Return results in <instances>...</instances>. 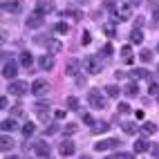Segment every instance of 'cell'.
Wrapping results in <instances>:
<instances>
[{
	"mask_svg": "<svg viewBox=\"0 0 159 159\" xmlns=\"http://www.w3.org/2000/svg\"><path fill=\"white\" fill-rule=\"evenodd\" d=\"M130 76H132V79H146V76H148V72H146L143 67H134V70L130 72Z\"/></svg>",
	"mask_w": 159,
	"mask_h": 159,
	"instance_id": "28",
	"label": "cell"
},
{
	"mask_svg": "<svg viewBox=\"0 0 159 159\" xmlns=\"http://www.w3.org/2000/svg\"><path fill=\"white\" fill-rule=\"evenodd\" d=\"M150 150H152V157H159V146H150Z\"/></svg>",
	"mask_w": 159,
	"mask_h": 159,
	"instance_id": "44",
	"label": "cell"
},
{
	"mask_svg": "<svg viewBox=\"0 0 159 159\" xmlns=\"http://www.w3.org/2000/svg\"><path fill=\"white\" fill-rule=\"evenodd\" d=\"M54 116H56V119H63V116H65V112H63V110H56Z\"/></svg>",
	"mask_w": 159,
	"mask_h": 159,
	"instance_id": "46",
	"label": "cell"
},
{
	"mask_svg": "<svg viewBox=\"0 0 159 159\" xmlns=\"http://www.w3.org/2000/svg\"><path fill=\"white\" fill-rule=\"evenodd\" d=\"M34 110H36V114H38V119L49 121V105H47V103H36Z\"/></svg>",
	"mask_w": 159,
	"mask_h": 159,
	"instance_id": "12",
	"label": "cell"
},
{
	"mask_svg": "<svg viewBox=\"0 0 159 159\" xmlns=\"http://www.w3.org/2000/svg\"><path fill=\"white\" fill-rule=\"evenodd\" d=\"M139 58H141L143 63H150V61H152V52H150V49H143L141 54H139Z\"/></svg>",
	"mask_w": 159,
	"mask_h": 159,
	"instance_id": "33",
	"label": "cell"
},
{
	"mask_svg": "<svg viewBox=\"0 0 159 159\" xmlns=\"http://www.w3.org/2000/svg\"><path fill=\"white\" fill-rule=\"evenodd\" d=\"M110 14H112L114 23H123V20H128L132 16V7L130 5H116L114 9H110Z\"/></svg>",
	"mask_w": 159,
	"mask_h": 159,
	"instance_id": "1",
	"label": "cell"
},
{
	"mask_svg": "<svg viewBox=\"0 0 159 159\" xmlns=\"http://www.w3.org/2000/svg\"><path fill=\"white\" fill-rule=\"evenodd\" d=\"M132 5H141V0H132Z\"/></svg>",
	"mask_w": 159,
	"mask_h": 159,
	"instance_id": "48",
	"label": "cell"
},
{
	"mask_svg": "<svg viewBox=\"0 0 159 159\" xmlns=\"http://www.w3.org/2000/svg\"><path fill=\"white\" fill-rule=\"evenodd\" d=\"M20 65H25V67H29V70H31V65H34V56H31L27 49L20 54Z\"/></svg>",
	"mask_w": 159,
	"mask_h": 159,
	"instance_id": "17",
	"label": "cell"
},
{
	"mask_svg": "<svg viewBox=\"0 0 159 159\" xmlns=\"http://www.w3.org/2000/svg\"><path fill=\"white\" fill-rule=\"evenodd\" d=\"M108 130H110V123L108 121H94V125H92V132H97V134L108 132Z\"/></svg>",
	"mask_w": 159,
	"mask_h": 159,
	"instance_id": "16",
	"label": "cell"
},
{
	"mask_svg": "<svg viewBox=\"0 0 159 159\" xmlns=\"http://www.w3.org/2000/svg\"><path fill=\"white\" fill-rule=\"evenodd\" d=\"M47 47H49V52H54V54H56V52H61V49H63V45L58 43L56 38H49V40H47Z\"/></svg>",
	"mask_w": 159,
	"mask_h": 159,
	"instance_id": "27",
	"label": "cell"
},
{
	"mask_svg": "<svg viewBox=\"0 0 159 159\" xmlns=\"http://www.w3.org/2000/svg\"><path fill=\"white\" fill-rule=\"evenodd\" d=\"M0 150H2V152L14 150V139H11L9 134H2V137H0Z\"/></svg>",
	"mask_w": 159,
	"mask_h": 159,
	"instance_id": "13",
	"label": "cell"
},
{
	"mask_svg": "<svg viewBox=\"0 0 159 159\" xmlns=\"http://www.w3.org/2000/svg\"><path fill=\"white\" fill-rule=\"evenodd\" d=\"M58 152H61L63 157H70V155H74V143H72V141H63V143L58 146Z\"/></svg>",
	"mask_w": 159,
	"mask_h": 159,
	"instance_id": "14",
	"label": "cell"
},
{
	"mask_svg": "<svg viewBox=\"0 0 159 159\" xmlns=\"http://www.w3.org/2000/svg\"><path fill=\"white\" fill-rule=\"evenodd\" d=\"M16 128H18V121H16V116H11V119H5V121H2V132L16 130Z\"/></svg>",
	"mask_w": 159,
	"mask_h": 159,
	"instance_id": "18",
	"label": "cell"
},
{
	"mask_svg": "<svg viewBox=\"0 0 159 159\" xmlns=\"http://www.w3.org/2000/svg\"><path fill=\"white\" fill-rule=\"evenodd\" d=\"M56 34H70V25L67 23H56Z\"/></svg>",
	"mask_w": 159,
	"mask_h": 159,
	"instance_id": "30",
	"label": "cell"
},
{
	"mask_svg": "<svg viewBox=\"0 0 159 159\" xmlns=\"http://www.w3.org/2000/svg\"><path fill=\"white\" fill-rule=\"evenodd\" d=\"M103 31H105V36H108V38H114V36H116L114 23H105V25H103Z\"/></svg>",
	"mask_w": 159,
	"mask_h": 159,
	"instance_id": "24",
	"label": "cell"
},
{
	"mask_svg": "<svg viewBox=\"0 0 159 159\" xmlns=\"http://www.w3.org/2000/svg\"><path fill=\"white\" fill-rule=\"evenodd\" d=\"M67 108L70 110H79V99L76 97H67Z\"/></svg>",
	"mask_w": 159,
	"mask_h": 159,
	"instance_id": "34",
	"label": "cell"
},
{
	"mask_svg": "<svg viewBox=\"0 0 159 159\" xmlns=\"http://www.w3.org/2000/svg\"><path fill=\"white\" fill-rule=\"evenodd\" d=\"M2 76L9 79V81H14V79L18 76V63H16V61L5 63V67H2Z\"/></svg>",
	"mask_w": 159,
	"mask_h": 159,
	"instance_id": "6",
	"label": "cell"
},
{
	"mask_svg": "<svg viewBox=\"0 0 159 159\" xmlns=\"http://www.w3.org/2000/svg\"><path fill=\"white\" fill-rule=\"evenodd\" d=\"M56 132V125H47V130H45V137H49V134H54Z\"/></svg>",
	"mask_w": 159,
	"mask_h": 159,
	"instance_id": "40",
	"label": "cell"
},
{
	"mask_svg": "<svg viewBox=\"0 0 159 159\" xmlns=\"http://www.w3.org/2000/svg\"><path fill=\"white\" fill-rule=\"evenodd\" d=\"M2 11L18 16V14H23V2L20 0H7V2H2Z\"/></svg>",
	"mask_w": 159,
	"mask_h": 159,
	"instance_id": "5",
	"label": "cell"
},
{
	"mask_svg": "<svg viewBox=\"0 0 159 159\" xmlns=\"http://www.w3.org/2000/svg\"><path fill=\"white\" fill-rule=\"evenodd\" d=\"M34 132H36V125H34V123H25V125H23V134H25V137H31Z\"/></svg>",
	"mask_w": 159,
	"mask_h": 159,
	"instance_id": "31",
	"label": "cell"
},
{
	"mask_svg": "<svg viewBox=\"0 0 159 159\" xmlns=\"http://www.w3.org/2000/svg\"><path fill=\"white\" fill-rule=\"evenodd\" d=\"M148 94H150V97L159 94V85H157V83H150V88H148Z\"/></svg>",
	"mask_w": 159,
	"mask_h": 159,
	"instance_id": "36",
	"label": "cell"
},
{
	"mask_svg": "<svg viewBox=\"0 0 159 159\" xmlns=\"http://www.w3.org/2000/svg\"><path fill=\"white\" fill-rule=\"evenodd\" d=\"M81 40H83V45H88L90 40H92V36H90V31H83V36H81Z\"/></svg>",
	"mask_w": 159,
	"mask_h": 159,
	"instance_id": "39",
	"label": "cell"
},
{
	"mask_svg": "<svg viewBox=\"0 0 159 159\" xmlns=\"http://www.w3.org/2000/svg\"><path fill=\"white\" fill-rule=\"evenodd\" d=\"M31 148H34V152L38 157H49V146L43 141V139H36L34 143H31Z\"/></svg>",
	"mask_w": 159,
	"mask_h": 159,
	"instance_id": "10",
	"label": "cell"
},
{
	"mask_svg": "<svg viewBox=\"0 0 159 159\" xmlns=\"http://www.w3.org/2000/svg\"><path fill=\"white\" fill-rule=\"evenodd\" d=\"M155 20H159V9H157V11H155Z\"/></svg>",
	"mask_w": 159,
	"mask_h": 159,
	"instance_id": "47",
	"label": "cell"
},
{
	"mask_svg": "<svg viewBox=\"0 0 159 159\" xmlns=\"http://www.w3.org/2000/svg\"><path fill=\"white\" fill-rule=\"evenodd\" d=\"M79 2H88V0H79Z\"/></svg>",
	"mask_w": 159,
	"mask_h": 159,
	"instance_id": "49",
	"label": "cell"
},
{
	"mask_svg": "<svg viewBox=\"0 0 159 159\" xmlns=\"http://www.w3.org/2000/svg\"><path fill=\"white\" fill-rule=\"evenodd\" d=\"M105 94H108V97H119V85H108L105 88Z\"/></svg>",
	"mask_w": 159,
	"mask_h": 159,
	"instance_id": "32",
	"label": "cell"
},
{
	"mask_svg": "<svg viewBox=\"0 0 159 159\" xmlns=\"http://www.w3.org/2000/svg\"><path fill=\"white\" fill-rule=\"evenodd\" d=\"M79 67H81V63H79L76 58H72V61H67L65 72H67V74H79Z\"/></svg>",
	"mask_w": 159,
	"mask_h": 159,
	"instance_id": "19",
	"label": "cell"
},
{
	"mask_svg": "<svg viewBox=\"0 0 159 159\" xmlns=\"http://www.w3.org/2000/svg\"><path fill=\"white\" fill-rule=\"evenodd\" d=\"M130 108H128V103H119V114H128Z\"/></svg>",
	"mask_w": 159,
	"mask_h": 159,
	"instance_id": "37",
	"label": "cell"
},
{
	"mask_svg": "<svg viewBox=\"0 0 159 159\" xmlns=\"http://www.w3.org/2000/svg\"><path fill=\"white\" fill-rule=\"evenodd\" d=\"M123 92L128 94V97H137V94H139V85H137V83H128V85L123 88Z\"/></svg>",
	"mask_w": 159,
	"mask_h": 159,
	"instance_id": "23",
	"label": "cell"
},
{
	"mask_svg": "<svg viewBox=\"0 0 159 159\" xmlns=\"http://www.w3.org/2000/svg\"><path fill=\"white\" fill-rule=\"evenodd\" d=\"M88 103L92 105L94 110H103V108H105V101H103V97H101V90H90Z\"/></svg>",
	"mask_w": 159,
	"mask_h": 159,
	"instance_id": "3",
	"label": "cell"
},
{
	"mask_svg": "<svg viewBox=\"0 0 159 159\" xmlns=\"http://www.w3.org/2000/svg\"><path fill=\"white\" fill-rule=\"evenodd\" d=\"M31 90V85L27 81H18V79H14L11 83H9V94H14V97H25V94Z\"/></svg>",
	"mask_w": 159,
	"mask_h": 159,
	"instance_id": "2",
	"label": "cell"
},
{
	"mask_svg": "<svg viewBox=\"0 0 159 159\" xmlns=\"http://www.w3.org/2000/svg\"><path fill=\"white\" fill-rule=\"evenodd\" d=\"M36 11L38 14H52V11H54V2H52V0H38V2H36Z\"/></svg>",
	"mask_w": 159,
	"mask_h": 159,
	"instance_id": "11",
	"label": "cell"
},
{
	"mask_svg": "<svg viewBox=\"0 0 159 159\" xmlns=\"http://www.w3.org/2000/svg\"><path fill=\"white\" fill-rule=\"evenodd\" d=\"M121 128H123V132H125V134H134L137 130H139V128H137V123H132V121H125Z\"/></svg>",
	"mask_w": 159,
	"mask_h": 159,
	"instance_id": "25",
	"label": "cell"
},
{
	"mask_svg": "<svg viewBox=\"0 0 159 159\" xmlns=\"http://www.w3.org/2000/svg\"><path fill=\"white\" fill-rule=\"evenodd\" d=\"M63 132H65V134H74V132H76V125L70 123V125H65V130H63Z\"/></svg>",
	"mask_w": 159,
	"mask_h": 159,
	"instance_id": "38",
	"label": "cell"
},
{
	"mask_svg": "<svg viewBox=\"0 0 159 159\" xmlns=\"http://www.w3.org/2000/svg\"><path fill=\"white\" fill-rule=\"evenodd\" d=\"M110 56H112V45L105 43V45L101 47V52H99V58H110Z\"/></svg>",
	"mask_w": 159,
	"mask_h": 159,
	"instance_id": "26",
	"label": "cell"
},
{
	"mask_svg": "<svg viewBox=\"0 0 159 159\" xmlns=\"http://www.w3.org/2000/svg\"><path fill=\"white\" fill-rule=\"evenodd\" d=\"M155 130H157V125H155V123H150V121L141 125V132H143V134H155Z\"/></svg>",
	"mask_w": 159,
	"mask_h": 159,
	"instance_id": "29",
	"label": "cell"
},
{
	"mask_svg": "<svg viewBox=\"0 0 159 159\" xmlns=\"http://www.w3.org/2000/svg\"><path fill=\"white\" fill-rule=\"evenodd\" d=\"M11 116H16V119H18V116H23V110H20V108H14V110H11Z\"/></svg>",
	"mask_w": 159,
	"mask_h": 159,
	"instance_id": "42",
	"label": "cell"
},
{
	"mask_svg": "<svg viewBox=\"0 0 159 159\" xmlns=\"http://www.w3.org/2000/svg\"><path fill=\"white\" fill-rule=\"evenodd\" d=\"M81 121L85 125H94V116L92 114H81Z\"/></svg>",
	"mask_w": 159,
	"mask_h": 159,
	"instance_id": "35",
	"label": "cell"
},
{
	"mask_svg": "<svg viewBox=\"0 0 159 159\" xmlns=\"http://www.w3.org/2000/svg\"><path fill=\"white\" fill-rule=\"evenodd\" d=\"M121 58L125 65H132V49L130 47H121Z\"/></svg>",
	"mask_w": 159,
	"mask_h": 159,
	"instance_id": "22",
	"label": "cell"
},
{
	"mask_svg": "<svg viewBox=\"0 0 159 159\" xmlns=\"http://www.w3.org/2000/svg\"><path fill=\"white\" fill-rule=\"evenodd\" d=\"M105 7H108V9H114L116 7V0H105V2H103Z\"/></svg>",
	"mask_w": 159,
	"mask_h": 159,
	"instance_id": "41",
	"label": "cell"
},
{
	"mask_svg": "<svg viewBox=\"0 0 159 159\" xmlns=\"http://www.w3.org/2000/svg\"><path fill=\"white\" fill-rule=\"evenodd\" d=\"M83 65H85V70H88L90 74H99V72L103 70V63H101V58H97V56H88Z\"/></svg>",
	"mask_w": 159,
	"mask_h": 159,
	"instance_id": "4",
	"label": "cell"
},
{
	"mask_svg": "<svg viewBox=\"0 0 159 159\" xmlns=\"http://www.w3.org/2000/svg\"><path fill=\"white\" fill-rule=\"evenodd\" d=\"M116 146H119V139H103V141L94 143V150L103 152V150H110V148H116Z\"/></svg>",
	"mask_w": 159,
	"mask_h": 159,
	"instance_id": "9",
	"label": "cell"
},
{
	"mask_svg": "<svg viewBox=\"0 0 159 159\" xmlns=\"http://www.w3.org/2000/svg\"><path fill=\"white\" fill-rule=\"evenodd\" d=\"M130 40H132L134 45H141V43H143V34H141V29H139V27H134V29H132Z\"/></svg>",
	"mask_w": 159,
	"mask_h": 159,
	"instance_id": "20",
	"label": "cell"
},
{
	"mask_svg": "<svg viewBox=\"0 0 159 159\" xmlns=\"http://www.w3.org/2000/svg\"><path fill=\"white\" fill-rule=\"evenodd\" d=\"M38 65H40V70H47V72H49L52 67H54V58L45 54V56H40V58H38Z\"/></svg>",
	"mask_w": 159,
	"mask_h": 159,
	"instance_id": "15",
	"label": "cell"
},
{
	"mask_svg": "<svg viewBox=\"0 0 159 159\" xmlns=\"http://www.w3.org/2000/svg\"><path fill=\"white\" fill-rule=\"evenodd\" d=\"M0 108H2V110L7 108V97H0Z\"/></svg>",
	"mask_w": 159,
	"mask_h": 159,
	"instance_id": "45",
	"label": "cell"
},
{
	"mask_svg": "<svg viewBox=\"0 0 159 159\" xmlns=\"http://www.w3.org/2000/svg\"><path fill=\"white\" fill-rule=\"evenodd\" d=\"M49 90V83L45 81V79H38V81H34L31 83V92L36 94V97H43V94Z\"/></svg>",
	"mask_w": 159,
	"mask_h": 159,
	"instance_id": "8",
	"label": "cell"
},
{
	"mask_svg": "<svg viewBox=\"0 0 159 159\" xmlns=\"http://www.w3.org/2000/svg\"><path fill=\"white\" fill-rule=\"evenodd\" d=\"M146 150H150V143L146 139H137L134 141V152H146Z\"/></svg>",
	"mask_w": 159,
	"mask_h": 159,
	"instance_id": "21",
	"label": "cell"
},
{
	"mask_svg": "<svg viewBox=\"0 0 159 159\" xmlns=\"http://www.w3.org/2000/svg\"><path fill=\"white\" fill-rule=\"evenodd\" d=\"M76 85H79V88H83V85H85V79H83V76H81V74H79V76H76Z\"/></svg>",
	"mask_w": 159,
	"mask_h": 159,
	"instance_id": "43",
	"label": "cell"
},
{
	"mask_svg": "<svg viewBox=\"0 0 159 159\" xmlns=\"http://www.w3.org/2000/svg\"><path fill=\"white\" fill-rule=\"evenodd\" d=\"M43 23H45V20H43V14H38V11H34V14H31L29 18H27V29H40V27H43Z\"/></svg>",
	"mask_w": 159,
	"mask_h": 159,
	"instance_id": "7",
	"label": "cell"
},
{
	"mask_svg": "<svg viewBox=\"0 0 159 159\" xmlns=\"http://www.w3.org/2000/svg\"><path fill=\"white\" fill-rule=\"evenodd\" d=\"M157 49H159V45H157Z\"/></svg>",
	"mask_w": 159,
	"mask_h": 159,
	"instance_id": "50",
	"label": "cell"
}]
</instances>
